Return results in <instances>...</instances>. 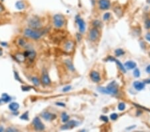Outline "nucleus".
I'll use <instances>...</instances> for the list:
<instances>
[{"label":"nucleus","instance_id":"nucleus-1","mask_svg":"<svg viewBox=\"0 0 150 132\" xmlns=\"http://www.w3.org/2000/svg\"><path fill=\"white\" fill-rule=\"evenodd\" d=\"M44 34V31L33 30L32 29H26L24 32L25 36L28 37V38L34 39V40H38V39L40 38Z\"/></svg>","mask_w":150,"mask_h":132},{"label":"nucleus","instance_id":"nucleus-2","mask_svg":"<svg viewBox=\"0 0 150 132\" xmlns=\"http://www.w3.org/2000/svg\"><path fill=\"white\" fill-rule=\"evenodd\" d=\"M54 24L56 28H61L65 24V17L61 14H56L54 17Z\"/></svg>","mask_w":150,"mask_h":132},{"label":"nucleus","instance_id":"nucleus-3","mask_svg":"<svg viewBox=\"0 0 150 132\" xmlns=\"http://www.w3.org/2000/svg\"><path fill=\"white\" fill-rule=\"evenodd\" d=\"M28 24L31 28L34 29V30H38L42 27V22H41L40 19L37 17H34L30 19L29 20Z\"/></svg>","mask_w":150,"mask_h":132},{"label":"nucleus","instance_id":"nucleus-4","mask_svg":"<svg viewBox=\"0 0 150 132\" xmlns=\"http://www.w3.org/2000/svg\"><path fill=\"white\" fill-rule=\"evenodd\" d=\"M107 90H108V94H116L118 92V84L116 81H112L106 87Z\"/></svg>","mask_w":150,"mask_h":132},{"label":"nucleus","instance_id":"nucleus-5","mask_svg":"<svg viewBox=\"0 0 150 132\" xmlns=\"http://www.w3.org/2000/svg\"><path fill=\"white\" fill-rule=\"evenodd\" d=\"M33 124H34V128L36 131H43L45 129L44 125L41 121L39 117H35L34 121H33Z\"/></svg>","mask_w":150,"mask_h":132},{"label":"nucleus","instance_id":"nucleus-6","mask_svg":"<svg viewBox=\"0 0 150 132\" xmlns=\"http://www.w3.org/2000/svg\"><path fill=\"white\" fill-rule=\"evenodd\" d=\"M79 123L76 121H74V120H71V121H68L67 123L65 125L62 126L61 127V129H73V127H76L78 125Z\"/></svg>","mask_w":150,"mask_h":132},{"label":"nucleus","instance_id":"nucleus-7","mask_svg":"<svg viewBox=\"0 0 150 132\" xmlns=\"http://www.w3.org/2000/svg\"><path fill=\"white\" fill-rule=\"evenodd\" d=\"M99 5L100 9H103V10H106V9L110 8L111 3L109 0H99Z\"/></svg>","mask_w":150,"mask_h":132},{"label":"nucleus","instance_id":"nucleus-8","mask_svg":"<svg viewBox=\"0 0 150 132\" xmlns=\"http://www.w3.org/2000/svg\"><path fill=\"white\" fill-rule=\"evenodd\" d=\"M89 39H90L91 41L94 42V41L96 40L97 38L99 37V32H98V30H97V28L91 29V30H90V32H89Z\"/></svg>","mask_w":150,"mask_h":132},{"label":"nucleus","instance_id":"nucleus-9","mask_svg":"<svg viewBox=\"0 0 150 132\" xmlns=\"http://www.w3.org/2000/svg\"><path fill=\"white\" fill-rule=\"evenodd\" d=\"M42 83H44V85H50L51 83V80H50V77H49L48 73L47 72V71L46 69H44V71H43V74L42 76Z\"/></svg>","mask_w":150,"mask_h":132},{"label":"nucleus","instance_id":"nucleus-10","mask_svg":"<svg viewBox=\"0 0 150 132\" xmlns=\"http://www.w3.org/2000/svg\"><path fill=\"white\" fill-rule=\"evenodd\" d=\"M76 21L79 26V30L81 33H83L85 30V24L82 19L79 18V16L76 17Z\"/></svg>","mask_w":150,"mask_h":132},{"label":"nucleus","instance_id":"nucleus-11","mask_svg":"<svg viewBox=\"0 0 150 132\" xmlns=\"http://www.w3.org/2000/svg\"><path fill=\"white\" fill-rule=\"evenodd\" d=\"M42 117L47 121H52L57 117V116L56 114L50 113V112H44L42 114Z\"/></svg>","mask_w":150,"mask_h":132},{"label":"nucleus","instance_id":"nucleus-12","mask_svg":"<svg viewBox=\"0 0 150 132\" xmlns=\"http://www.w3.org/2000/svg\"><path fill=\"white\" fill-rule=\"evenodd\" d=\"M90 77L91 79H92V81H94L95 83L99 82V81L101 80V77L100 75L99 74V73L95 71H91L90 73Z\"/></svg>","mask_w":150,"mask_h":132},{"label":"nucleus","instance_id":"nucleus-13","mask_svg":"<svg viewBox=\"0 0 150 132\" xmlns=\"http://www.w3.org/2000/svg\"><path fill=\"white\" fill-rule=\"evenodd\" d=\"M23 54L26 56V57H28L30 61H33L36 56V53L35 51H26Z\"/></svg>","mask_w":150,"mask_h":132},{"label":"nucleus","instance_id":"nucleus-14","mask_svg":"<svg viewBox=\"0 0 150 132\" xmlns=\"http://www.w3.org/2000/svg\"><path fill=\"white\" fill-rule=\"evenodd\" d=\"M107 60H108V61H116V63L118 64V67H120V69H121V70H122L124 73H126V69H125V67H124V65H122V63H121V62H120V61H118V60L116 59H115V58H114V57H111V56H110V57H109L108 58V59H107Z\"/></svg>","mask_w":150,"mask_h":132},{"label":"nucleus","instance_id":"nucleus-15","mask_svg":"<svg viewBox=\"0 0 150 132\" xmlns=\"http://www.w3.org/2000/svg\"><path fill=\"white\" fill-rule=\"evenodd\" d=\"M133 87L137 91H141L145 87V83L141 81H135L133 83Z\"/></svg>","mask_w":150,"mask_h":132},{"label":"nucleus","instance_id":"nucleus-16","mask_svg":"<svg viewBox=\"0 0 150 132\" xmlns=\"http://www.w3.org/2000/svg\"><path fill=\"white\" fill-rule=\"evenodd\" d=\"M73 47H74L73 42H71V41H69V42H67L65 44V50L69 52V51H72V50H73Z\"/></svg>","mask_w":150,"mask_h":132},{"label":"nucleus","instance_id":"nucleus-17","mask_svg":"<svg viewBox=\"0 0 150 132\" xmlns=\"http://www.w3.org/2000/svg\"><path fill=\"white\" fill-rule=\"evenodd\" d=\"M125 66H126V67H127L128 69H134L136 67V63L134 61H128L125 63Z\"/></svg>","mask_w":150,"mask_h":132},{"label":"nucleus","instance_id":"nucleus-18","mask_svg":"<svg viewBox=\"0 0 150 132\" xmlns=\"http://www.w3.org/2000/svg\"><path fill=\"white\" fill-rule=\"evenodd\" d=\"M15 58H16L17 61H18L19 62H24L26 57V56L24 55V54L19 53L15 55Z\"/></svg>","mask_w":150,"mask_h":132},{"label":"nucleus","instance_id":"nucleus-19","mask_svg":"<svg viewBox=\"0 0 150 132\" xmlns=\"http://www.w3.org/2000/svg\"><path fill=\"white\" fill-rule=\"evenodd\" d=\"M9 108L12 112H16L17 110L19 109V104H17V103L13 102V103H11V104L9 105Z\"/></svg>","mask_w":150,"mask_h":132},{"label":"nucleus","instance_id":"nucleus-20","mask_svg":"<svg viewBox=\"0 0 150 132\" xmlns=\"http://www.w3.org/2000/svg\"><path fill=\"white\" fill-rule=\"evenodd\" d=\"M1 100L4 102H8L11 100V98L7 94H3L1 96Z\"/></svg>","mask_w":150,"mask_h":132},{"label":"nucleus","instance_id":"nucleus-21","mask_svg":"<svg viewBox=\"0 0 150 132\" xmlns=\"http://www.w3.org/2000/svg\"><path fill=\"white\" fill-rule=\"evenodd\" d=\"M15 7H16L18 9H24L25 5L22 1H17V2L16 3V4H15Z\"/></svg>","mask_w":150,"mask_h":132},{"label":"nucleus","instance_id":"nucleus-22","mask_svg":"<svg viewBox=\"0 0 150 132\" xmlns=\"http://www.w3.org/2000/svg\"><path fill=\"white\" fill-rule=\"evenodd\" d=\"M97 90H98L99 92H100V93H102V94H108V90H107L106 87H99L98 88H97Z\"/></svg>","mask_w":150,"mask_h":132},{"label":"nucleus","instance_id":"nucleus-23","mask_svg":"<svg viewBox=\"0 0 150 132\" xmlns=\"http://www.w3.org/2000/svg\"><path fill=\"white\" fill-rule=\"evenodd\" d=\"M65 63H66V65H67L68 68H69V69H71V70H72V71L74 70L73 65V64L71 63V61H69V60H66Z\"/></svg>","mask_w":150,"mask_h":132},{"label":"nucleus","instance_id":"nucleus-24","mask_svg":"<svg viewBox=\"0 0 150 132\" xmlns=\"http://www.w3.org/2000/svg\"><path fill=\"white\" fill-rule=\"evenodd\" d=\"M62 121L63 122H67L69 121V116L67 115L65 113H63L62 114Z\"/></svg>","mask_w":150,"mask_h":132},{"label":"nucleus","instance_id":"nucleus-25","mask_svg":"<svg viewBox=\"0 0 150 132\" xmlns=\"http://www.w3.org/2000/svg\"><path fill=\"white\" fill-rule=\"evenodd\" d=\"M115 53H116V56H121V55H124V54L125 53V52L124 50L122 49H118L115 51Z\"/></svg>","mask_w":150,"mask_h":132},{"label":"nucleus","instance_id":"nucleus-26","mask_svg":"<svg viewBox=\"0 0 150 132\" xmlns=\"http://www.w3.org/2000/svg\"><path fill=\"white\" fill-rule=\"evenodd\" d=\"M18 44L19 46H21V47H25V46L26 45V41H25V40L21 38L18 40Z\"/></svg>","mask_w":150,"mask_h":132},{"label":"nucleus","instance_id":"nucleus-27","mask_svg":"<svg viewBox=\"0 0 150 132\" xmlns=\"http://www.w3.org/2000/svg\"><path fill=\"white\" fill-rule=\"evenodd\" d=\"M32 80L36 86H38V85H40V80H39V79L37 78V77H32Z\"/></svg>","mask_w":150,"mask_h":132},{"label":"nucleus","instance_id":"nucleus-28","mask_svg":"<svg viewBox=\"0 0 150 132\" xmlns=\"http://www.w3.org/2000/svg\"><path fill=\"white\" fill-rule=\"evenodd\" d=\"M125 108H126V105H125L124 103H120L118 105V110H120V111H124Z\"/></svg>","mask_w":150,"mask_h":132},{"label":"nucleus","instance_id":"nucleus-29","mask_svg":"<svg viewBox=\"0 0 150 132\" xmlns=\"http://www.w3.org/2000/svg\"><path fill=\"white\" fill-rule=\"evenodd\" d=\"M20 118L21 119H24V120H28L29 118H28V112H26L25 114H23L22 116H21Z\"/></svg>","mask_w":150,"mask_h":132},{"label":"nucleus","instance_id":"nucleus-30","mask_svg":"<svg viewBox=\"0 0 150 132\" xmlns=\"http://www.w3.org/2000/svg\"><path fill=\"white\" fill-rule=\"evenodd\" d=\"M133 75L135 77H139L140 76V71L138 69H135L133 71Z\"/></svg>","mask_w":150,"mask_h":132},{"label":"nucleus","instance_id":"nucleus-31","mask_svg":"<svg viewBox=\"0 0 150 132\" xmlns=\"http://www.w3.org/2000/svg\"><path fill=\"white\" fill-rule=\"evenodd\" d=\"M110 16H111L110 13H106L104 14V17H103V18H104V20L106 21V20H108V19L110 18Z\"/></svg>","mask_w":150,"mask_h":132},{"label":"nucleus","instance_id":"nucleus-32","mask_svg":"<svg viewBox=\"0 0 150 132\" xmlns=\"http://www.w3.org/2000/svg\"><path fill=\"white\" fill-rule=\"evenodd\" d=\"M118 117V115L117 114H111L110 118L112 120H116Z\"/></svg>","mask_w":150,"mask_h":132},{"label":"nucleus","instance_id":"nucleus-33","mask_svg":"<svg viewBox=\"0 0 150 132\" xmlns=\"http://www.w3.org/2000/svg\"><path fill=\"white\" fill-rule=\"evenodd\" d=\"M145 28L147 29H150V19H148L145 21Z\"/></svg>","mask_w":150,"mask_h":132},{"label":"nucleus","instance_id":"nucleus-34","mask_svg":"<svg viewBox=\"0 0 150 132\" xmlns=\"http://www.w3.org/2000/svg\"><path fill=\"white\" fill-rule=\"evenodd\" d=\"M100 119L102 120V121H104L105 122H108V117H107V116H102L100 117Z\"/></svg>","mask_w":150,"mask_h":132},{"label":"nucleus","instance_id":"nucleus-35","mask_svg":"<svg viewBox=\"0 0 150 132\" xmlns=\"http://www.w3.org/2000/svg\"><path fill=\"white\" fill-rule=\"evenodd\" d=\"M93 24L95 27H98V26H99V25H101V23L99 21L96 20V21H95L94 22H93Z\"/></svg>","mask_w":150,"mask_h":132},{"label":"nucleus","instance_id":"nucleus-36","mask_svg":"<svg viewBox=\"0 0 150 132\" xmlns=\"http://www.w3.org/2000/svg\"><path fill=\"white\" fill-rule=\"evenodd\" d=\"M71 86H67V87H64L63 88V92H68V91H69L70 90H71Z\"/></svg>","mask_w":150,"mask_h":132},{"label":"nucleus","instance_id":"nucleus-37","mask_svg":"<svg viewBox=\"0 0 150 132\" xmlns=\"http://www.w3.org/2000/svg\"><path fill=\"white\" fill-rule=\"evenodd\" d=\"M21 88H22V90L23 91H28V90H30L31 88H32V87H25V86H22L21 87Z\"/></svg>","mask_w":150,"mask_h":132},{"label":"nucleus","instance_id":"nucleus-38","mask_svg":"<svg viewBox=\"0 0 150 132\" xmlns=\"http://www.w3.org/2000/svg\"><path fill=\"white\" fill-rule=\"evenodd\" d=\"M7 131H17V130L15 129H13V128H11V127H9L8 129H6Z\"/></svg>","mask_w":150,"mask_h":132},{"label":"nucleus","instance_id":"nucleus-39","mask_svg":"<svg viewBox=\"0 0 150 132\" xmlns=\"http://www.w3.org/2000/svg\"><path fill=\"white\" fill-rule=\"evenodd\" d=\"M145 38H146V40H147V41H149V42H150V33H147V34H146Z\"/></svg>","mask_w":150,"mask_h":132},{"label":"nucleus","instance_id":"nucleus-40","mask_svg":"<svg viewBox=\"0 0 150 132\" xmlns=\"http://www.w3.org/2000/svg\"><path fill=\"white\" fill-rule=\"evenodd\" d=\"M15 77H16V78H15V79H17V80L19 81H21V80L20 79V78H19V77L18 74H17V72H15Z\"/></svg>","mask_w":150,"mask_h":132},{"label":"nucleus","instance_id":"nucleus-41","mask_svg":"<svg viewBox=\"0 0 150 132\" xmlns=\"http://www.w3.org/2000/svg\"><path fill=\"white\" fill-rule=\"evenodd\" d=\"M146 71H147L148 73H150V65H148L147 67V68H146Z\"/></svg>","mask_w":150,"mask_h":132},{"label":"nucleus","instance_id":"nucleus-42","mask_svg":"<svg viewBox=\"0 0 150 132\" xmlns=\"http://www.w3.org/2000/svg\"><path fill=\"white\" fill-rule=\"evenodd\" d=\"M57 105V106H62V107H65V104H61V103H57V104H56Z\"/></svg>","mask_w":150,"mask_h":132},{"label":"nucleus","instance_id":"nucleus-43","mask_svg":"<svg viewBox=\"0 0 150 132\" xmlns=\"http://www.w3.org/2000/svg\"><path fill=\"white\" fill-rule=\"evenodd\" d=\"M3 10V7L1 5V4H0V12H1Z\"/></svg>","mask_w":150,"mask_h":132},{"label":"nucleus","instance_id":"nucleus-44","mask_svg":"<svg viewBox=\"0 0 150 132\" xmlns=\"http://www.w3.org/2000/svg\"><path fill=\"white\" fill-rule=\"evenodd\" d=\"M145 83H150V79H148V80H145L144 81Z\"/></svg>","mask_w":150,"mask_h":132},{"label":"nucleus","instance_id":"nucleus-45","mask_svg":"<svg viewBox=\"0 0 150 132\" xmlns=\"http://www.w3.org/2000/svg\"><path fill=\"white\" fill-rule=\"evenodd\" d=\"M79 36H80V35L79 34H77V38H78V40L79 41L81 39V38H79Z\"/></svg>","mask_w":150,"mask_h":132},{"label":"nucleus","instance_id":"nucleus-46","mask_svg":"<svg viewBox=\"0 0 150 132\" xmlns=\"http://www.w3.org/2000/svg\"><path fill=\"white\" fill-rule=\"evenodd\" d=\"M3 131V127L0 126V131Z\"/></svg>","mask_w":150,"mask_h":132},{"label":"nucleus","instance_id":"nucleus-47","mask_svg":"<svg viewBox=\"0 0 150 132\" xmlns=\"http://www.w3.org/2000/svg\"><path fill=\"white\" fill-rule=\"evenodd\" d=\"M2 55V50H1V48H0V55Z\"/></svg>","mask_w":150,"mask_h":132},{"label":"nucleus","instance_id":"nucleus-48","mask_svg":"<svg viewBox=\"0 0 150 132\" xmlns=\"http://www.w3.org/2000/svg\"><path fill=\"white\" fill-rule=\"evenodd\" d=\"M1 101H2V100H1H1H0V103H1Z\"/></svg>","mask_w":150,"mask_h":132},{"label":"nucleus","instance_id":"nucleus-49","mask_svg":"<svg viewBox=\"0 0 150 132\" xmlns=\"http://www.w3.org/2000/svg\"><path fill=\"white\" fill-rule=\"evenodd\" d=\"M149 56H150V52H149Z\"/></svg>","mask_w":150,"mask_h":132},{"label":"nucleus","instance_id":"nucleus-50","mask_svg":"<svg viewBox=\"0 0 150 132\" xmlns=\"http://www.w3.org/2000/svg\"><path fill=\"white\" fill-rule=\"evenodd\" d=\"M1 1H3V0H1Z\"/></svg>","mask_w":150,"mask_h":132}]
</instances>
